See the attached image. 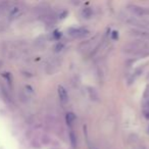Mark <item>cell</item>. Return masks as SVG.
Wrapping results in <instances>:
<instances>
[{"label":"cell","instance_id":"obj_1","mask_svg":"<svg viewBox=\"0 0 149 149\" xmlns=\"http://www.w3.org/2000/svg\"><path fill=\"white\" fill-rule=\"evenodd\" d=\"M146 49V45L143 42H132L127 44L124 47V51L128 54H136L144 51Z\"/></svg>","mask_w":149,"mask_h":149},{"label":"cell","instance_id":"obj_2","mask_svg":"<svg viewBox=\"0 0 149 149\" xmlns=\"http://www.w3.org/2000/svg\"><path fill=\"white\" fill-rule=\"evenodd\" d=\"M128 9L136 17H149V7H144L140 6V5L136 4H130L128 5Z\"/></svg>","mask_w":149,"mask_h":149},{"label":"cell","instance_id":"obj_3","mask_svg":"<svg viewBox=\"0 0 149 149\" xmlns=\"http://www.w3.org/2000/svg\"><path fill=\"white\" fill-rule=\"evenodd\" d=\"M68 33L74 38H82L85 37L88 34V30L84 29V28H72L68 30Z\"/></svg>","mask_w":149,"mask_h":149},{"label":"cell","instance_id":"obj_4","mask_svg":"<svg viewBox=\"0 0 149 149\" xmlns=\"http://www.w3.org/2000/svg\"><path fill=\"white\" fill-rule=\"evenodd\" d=\"M58 96H59V99L62 103H68V94L66 92V90L64 89L62 86H59L58 87Z\"/></svg>","mask_w":149,"mask_h":149},{"label":"cell","instance_id":"obj_5","mask_svg":"<svg viewBox=\"0 0 149 149\" xmlns=\"http://www.w3.org/2000/svg\"><path fill=\"white\" fill-rule=\"evenodd\" d=\"M82 15H83V17H85V19H90V17L93 15V13H92L91 8L86 7V8H84L83 10H82Z\"/></svg>","mask_w":149,"mask_h":149},{"label":"cell","instance_id":"obj_6","mask_svg":"<svg viewBox=\"0 0 149 149\" xmlns=\"http://www.w3.org/2000/svg\"><path fill=\"white\" fill-rule=\"evenodd\" d=\"M74 120H76V116H74L72 112H68V113L66 114V122H68V124L72 125V123L74 122Z\"/></svg>","mask_w":149,"mask_h":149},{"label":"cell","instance_id":"obj_7","mask_svg":"<svg viewBox=\"0 0 149 149\" xmlns=\"http://www.w3.org/2000/svg\"><path fill=\"white\" fill-rule=\"evenodd\" d=\"M89 94H90V97H91L92 100H97L98 98V94L96 92L95 89H92V88H89Z\"/></svg>","mask_w":149,"mask_h":149},{"label":"cell","instance_id":"obj_8","mask_svg":"<svg viewBox=\"0 0 149 149\" xmlns=\"http://www.w3.org/2000/svg\"><path fill=\"white\" fill-rule=\"evenodd\" d=\"M70 141H72V145L74 146V134H70Z\"/></svg>","mask_w":149,"mask_h":149},{"label":"cell","instance_id":"obj_9","mask_svg":"<svg viewBox=\"0 0 149 149\" xmlns=\"http://www.w3.org/2000/svg\"><path fill=\"white\" fill-rule=\"evenodd\" d=\"M112 33H113V34H112V38H113V39H116V38L118 37V32H116V31H114V32H112Z\"/></svg>","mask_w":149,"mask_h":149},{"label":"cell","instance_id":"obj_10","mask_svg":"<svg viewBox=\"0 0 149 149\" xmlns=\"http://www.w3.org/2000/svg\"><path fill=\"white\" fill-rule=\"evenodd\" d=\"M144 116H145V118H148V120H149V109L145 110V112H144Z\"/></svg>","mask_w":149,"mask_h":149},{"label":"cell","instance_id":"obj_11","mask_svg":"<svg viewBox=\"0 0 149 149\" xmlns=\"http://www.w3.org/2000/svg\"><path fill=\"white\" fill-rule=\"evenodd\" d=\"M137 149H146V148H144V147H139V148H137Z\"/></svg>","mask_w":149,"mask_h":149}]
</instances>
